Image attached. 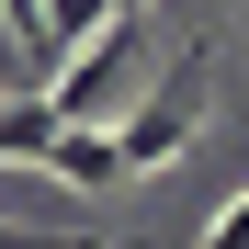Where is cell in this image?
I'll return each mask as SVG.
<instances>
[{
  "mask_svg": "<svg viewBox=\"0 0 249 249\" xmlns=\"http://www.w3.org/2000/svg\"><path fill=\"white\" fill-rule=\"evenodd\" d=\"M46 170H57V181H79V193L124 181V159H113V124H68V136L46 147Z\"/></svg>",
  "mask_w": 249,
  "mask_h": 249,
  "instance_id": "obj_2",
  "label": "cell"
},
{
  "mask_svg": "<svg viewBox=\"0 0 249 249\" xmlns=\"http://www.w3.org/2000/svg\"><path fill=\"white\" fill-rule=\"evenodd\" d=\"M0 34L23 46V68H46V0H0Z\"/></svg>",
  "mask_w": 249,
  "mask_h": 249,
  "instance_id": "obj_5",
  "label": "cell"
},
{
  "mask_svg": "<svg viewBox=\"0 0 249 249\" xmlns=\"http://www.w3.org/2000/svg\"><path fill=\"white\" fill-rule=\"evenodd\" d=\"M57 136H68V124H57L46 91H12V102H0V159H46Z\"/></svg>",
  "mask_w": 249,
  "mask_h": 249,
  "instance_id": "obj_4",
  "label": "cell"
},
{
  "mask_svg": "<svg viewBox=\"0 0 249 249\" xmlns=\"http://www.w3.org/2000/svg\"><path fill=\"white\" fill-rule=\"evenodd\" d=\"M113 12H147V0H46V68H68Z\"/></svg>",
  "mask_w": 249,
  "mask_h": 249,
  "instance_id": "obj_3",
  "label": "cell"
},
{
  "mask_svg": "<svg viewBox=\"0 0 249 249\" xmlns=\"http://www.w3.org/2000/svg\"><path fill=\"white\" fill-rule=\"evenodd\" d=\"M204 68H215V46H181L170 68H159L147 113H124V124H113V159H124V181L170 170V159L193 147V124H204Z\"/></svg>",
  "mask_w": 249,
  "mask_h": 249,
  "instance_id": "obj_1",
  "label": "cell"
},
{
  "mask_svg": "<svg viewBox=\"0 0 249 249\" xmlns=\"http://www.w3.org/2000/svg\"><path fill=\"white\" fill-rule=\"evenodd\" d=\"M0 249H113V238H46V227H0Z\"/></svg>",
  "mask_w": 249,
  "mask_h": 249,
  "instance_id": "obj_6",
  "label": "cell"
}]
</instances>
